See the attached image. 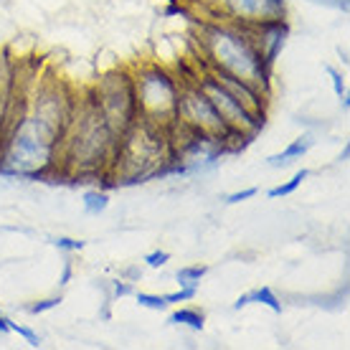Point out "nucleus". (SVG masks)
I'll use <instances>...</instances> for the list:
<instances>
[{"label":"nucleus","mask_w":350,"mask_h":350,"mask_svg":"<svg viewBox=\"0 0 350 350\" xmlns=\"http://www.w3.org/2000/svg\"><path fill=\"white\" fill-rule=\"evenodd\" d=\"M74 105L56 89H46L33 102V109L21 114L3 132L0 173L18 178H41L56 167L66 124Z\"/></svg>","instance_id":"nucleus-1"},{"label":"nucleus","mask_w":350,"mask_h":350,"mask_svg":"<svg viewBox=\"0 0 350 350\" xmlns=\"http://www.w3.org/2000/svg\"><path fill=\"white\" fill-rule=\"evenodd\" d=\"M201 51L206 69L231 74L269 96L271 66L262 59L252 31L231 21H213L201 28Z\"/></svg>","instance_id":"nucleus-2"},{"label":"nucleus","mask_w":350,"mask_h":350,"mask_svg":"<svg viewBox=\"0 0 350 350\" xmlns=\"http://www.w3.org/2000/svg\"><path fill=\"white\" fill-rule=\"evenodd\" d=\"M178 170L173 132L148 120H135L117 140L109 178L114 183H145L148 178Z\"/></svg>","instance_id":"nucleus-3"},{"label":"nucleus","mask_w":350,"mask_h":350,"mask_svg":"<svg viewBox=\"0 0 350 350\" xmlns=\"http://www.w3.org/2000/svg\"><path fill=\"white\" fill-rule=\"evenodd\" d=\"M117 135L107 124L105 114L89 96L81 107H74L62 140L59 160L71 175H109L117 150Z\"/></svg>","instance_id":"nucleus-4"},{"label":"nucleus","mask_w":350,"mask_h":350,"mask_svg":"<svg viewBox=\"0 0 350 350\" xmlns=\"http://www.w3.org/2000/svg\"><path fill=\"white\" fill-rule=\"evenodd\" d=\"M132 84H135L137 117L173 130L180 81L160 66H142L140 71L132 74Z\"/></svg>","instance_id":"nucleus-5"},{"label":"nucleus","mask_w":350,"mask_h":350,"mask_svg":"<svg viewBox=\"0 0 350 350\" xmlns=\"http://www.w3.org/2000/svg\"><path fill=\"white\" fill-rule=\"evenodd\" d=\"M175 124L193 135H203V137H213V140L226 142V150H231V140H241L234 137L219 112L213 109L208 96L203 94L196 81H185L180 84L178 92V114H175ZM246 142V140H241Z\"/></svg>","instance_id":"nucleus-6"},{"label":"nucleus","mask_w":350,"mask_h":350,"mask_svg":"<svg viewBox=\"0 0 350 350\" xmlns=\"http://www.w3.org/2000/svg\"><path fill=\"white\" fill-rule=\"evenodd\" d=\"M92 99L96 102L99 112L105 114L107 124L120 137L124 130H130L137 120V102H135V84L132 74H107L94 87Z\"/></svg>","instance_id":"nucleus-7"},{"label":"nucleus","mask_w":350,"mask_h":350,"mask_svg":"<svg viewBox=\"0 0 350 350\" xmlns=\"http://www.w3.org/2000/svg\"><path fill=\"white\" fill-rule=\"evenodd\" d=\"M196 84H198V89H201L203 94L208 96V102L213 105V109L219 112V117L224 120V124H226L228 132H231L234 137H241V140L249 142L256 132L264 127V117L249 112L241 102H237L226 89L221 87L219 81L211 77L208 71H203L201 79L196 81Z\"/></svg>","instance_id":"nucleus-8"},{"label":"nucleus","mask_w":350,"mask_h":350,"mask_svg":"<svg viewBox=\"0 0 350 350\" xmlns=\"http://www.w3.org/2000/svg\"><path fill=\"white\" fill-rule=\"evenodd\" d=\"M221 13V21H231L237 26L254 28L269 21L284 18V0H211Z\"/></svg>","instance_id":"nucleus-9"},{"label":"nucleus","mask_w":350,"mask_h":350,"mask_svg":"<svg viewBox=\"0 0 350 350\" xmlns=\"http://www.w3.org/2000/svg\"><path fill=\"white\" fill-rule=\"evenodd\" d=\"M206 71H208L211 77L219 81L221 87L226 89L228 94L234 96L237 102H241L249 112L259 114V117H267V99H269V96L262 94V92L254 89L252 84H246V81L231 77V74H224V71H216V69H206Z\"/></svg>","instance_id":"nucleus-10"},{"label":"nucleus","mask_w":350,"mask_h":350,"mask_svg":"<svg viewBox=\"0 0 350 350\" xmlns=\"http://www.w3.org/2000/svg\"><path fill=\"white\" fill-rule=\"evenodd\" d=\"M249 31H252V38H254V44H256V49H259V53H262V59L269 64V66H274V59L280 56L282 46H284V41H287V36H289L287 21H284V18L269 21V23L249 28Z\"/></svg>","instance_id":"nucleus-11"},{"label":"nucleus","mask_w":350,"mask_h":350,"mask_svg":"<svg viewBox=\"0 0 350 350\" xmlns=\"http://www.w3.org/2000/svg\"><path fill=\"white\" fill-rule=\"evenodd\" d=\"M312 137L310 135H302V137H297V140L292 142V145H287V150H282L280 155H271L267 163H269L271 167H287L292 160H297V158H302L307 150L312 148Z\"/></svg>","instance_id":"nucleus-12"},{"label":"nucleus","mask_w":350,"mask_h":350,"mask_svg":"<svg viewBox=\"0 0 350 350\" xmlns=\"http://www.w3.org/2000/svg\"><path fill=\"white\" fill-rule=\"evenodd\" d=\"M170 325H188L191 330H203V312L193 310V307H180L175 310L173 315L167 317Z\"/></svg>","instance_id":"nucleus-13"},{"label":"nucleus","mask_w":350,"mask_h":350,"mask_svg":"<svg viewBox=\"0 0 350 350\" xmlns=\"http://www.w3.org/2000/svg\"><path fill=\"white\" fill-rule=\"evenodd\" d=\"M246 297H249V305H252V302H259V305H267L271 310V312H277V315L282 312L280 297H277V295H274V292H271L269 287L252 289V292H246Z\"/></svg>","instance_id":"nucleus-14"},{"label":"nucleus","mask_w":350,"mask_h":350,"mask_svg":"<svg viewBox=\"0 0 350 350\" xmlns=\"http://www.w3.org/2000/svg\"><path fill=\"white\" fill-rule=\"evenodd\" d=\"M307 178H310V170H307V167H302V170H297V173L289 178L287 183H282V185H277V188H271V191L267 193V196H269V198H282V196H292V193H295L299 188V185H302V180H307Z\"/></svg>","instance_id":"nucleus-15"},{"label":"nucleus","mask_w":350,"mask_h":350,"mask_svg":"<svg viewBox=\"0 0 350 350\" xmlns=\"http://www.w3.org/2000/svg\"><path fill=\"white\" fill-rule=\"evenodd\" d=\"M206 267L203 264H191V267H183V269H178V284L180 287H196L198 289V282L201 277L206 274Z\"/></svg>","instance_id":"nucleus-16"},{"label":"nucleus","mask_w":350,"mask_h":350,"mask_svg":"<svg viewBox=\"0 0 350 350\" xmlns=\"http://www.w3.org/2000/svg\"><path fill=\"white\" fill-rule=\"evenodd\" d=\"M107 206H109V196H107L105 191L84 193V208H87V213H92V216H99Z\"/></svg>","instance_id":"nucleus-17"},{"label":"nucleus","mask_w":350,"mask_h":350,"mask_svg":"<svg viewBox=\"0 0 350 350\" xmlns=\"http://www.w3.org/2000/svg\"><path fill=\"white\" fill-rule=\"evenodd\" d=\"M135 299H137V305L140 307H148V310H167V302L163 295H150V292H135Z\"/></svg>","instance_id":"nucleus-18"},{"label":"nucleus","mask_w":350,"mask_h":350,"mask_svg":"<svg viewBox=\"0 0 350 350\" xmlns=\"http://www.w3.org/2000/svg\"><path fill=\"white\" fill-rule=\"evenodd\" d=\"M8 330L10 333H18L23 340L31 345V348H41V338H38V333H33L31 327H26V325H18V323H13V320H8Z\"/></svg>","instance_id":"nucleus-19"},{"label":"nucleus","mask_w":350,"mask_h":350,"mask_svg":"<svg viewBox=\"0 0 350 350\" xmlns=\"http://www.w3.org/2000/svg\"><path fill=\"white\" fill-rule=\"evenodd\" d=\"M196 292H198L196 287H180L178 292H170V295H163V297H165L167 305H180V302H188V299L196 297Z\"/></svg>","instance_id":"nucleus-20"},{"label":"nucleus","mask_w":350,"mask_h":350,"mask_svg":"<svg viewBox=\"0 0 350 350\" xmlns=\"http://www.w3.org/2000/svg\"><path fill=\"white\" fill-rule=\"evenodd\" d=\"M167 262H170V254H167V252H160V249L145 256V264H148L150 269H160V267H165Z\"/></svg>","instance_id":"nucleus-21"},{"label":"nucleus","mask_w":350,"mask_h":350,"mask_svg":"<svg viewBox=\"0 0 350 350\" xmlns=\"http://www.w3.org/2000/svg\"><path fill=\"white\" fill-rule=\"evenodd\" d=\"M256 193H259V188H244V191H237V193H231L226 198L228 206H237V203L241 201H249V198H254Z\"/></svg>","instance_id":"nucleus-22"},{"label":"nucleus","mask_w":350,"mask_h":350,"mask_svg":"<svg viewBox=\"0 0 350 350\" xmlns=\"http://www.w3.org/2000/svg\"><path fill=\"white\" fill-rule=\"evenodd\" d=\"M325 71L330 74V79H333V89H335V94L342 96V94H348V89H345V81H342V77L338 74V71L333 69V66H325Z\"/></svg>","instance_id":"nucleus-23"},{"label":"nucleus","mask_w":350,"mask_h":350,"mask_svg":"<svg viewBox=\"0 0 350 350\" xmlns=\"http://www.w3.org/2000/svg\"><path fill=\"white\" fill-rule=\"evenodd\" d=\"M53 244L59 246V249H64V252H81L84 241H77V239H56Z\"/></svg>","instance_id":"nucleus-24"},{"label":"nucleus","mask_w":350,"mask_h":350,"mask_svg":"<svg viewBox=\"0 0 350 350\" xmlns=\"http://www.w3.org/2000/svg\"><path fill=\"white\" fill-rule=\"evenodd\" d=\"M62 302V297H51V299H44V302H38V305L31 307V312L33 315H38V312H46V310H51V307H56Z\"/></svg>","instance_id":"nucleus-25"},{"label":"nucleus","mask_w":350,"mask_h":350,"mask_svg":"<svg viewBox=\"0 0 350 350\" xmlns=\"http://www.w3.org/2000/svg\"><path fill=\"white\" fill-rule=\"evenodd\" d=\"M114 295L117 297H127V295H135V289L127 282H114Z\"/></svg>","instance_id":"nucleus-26"},{"label":"nucleus","mask_w":350,"mask_h":350,"mask_svg":"<svg viewBox=\"0 0 350 350\" xmlns=\"http://www.w3.org/2000/svg\"><path fill=\"white\" fill-rule=\"evenodd\" d=\"M0 333H10V330H8V317H3V315H0Z\"/></svg>","instance_id":"nucleus-27"}]
</instances>
